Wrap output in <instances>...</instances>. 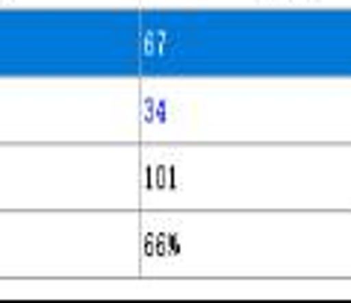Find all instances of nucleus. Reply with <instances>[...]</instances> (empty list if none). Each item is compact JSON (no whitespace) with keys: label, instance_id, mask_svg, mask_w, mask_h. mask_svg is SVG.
Segmentation results:
<instances>
[]
</instances>
